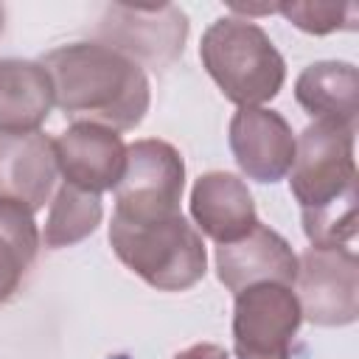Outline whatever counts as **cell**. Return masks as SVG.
I'll return each mask as SVG.
<instances>
[{
    "label": "cell",
    "instance_id": "1",
    "mask_svg": "<svg viewBox=\"0 0 359 359\" xmlns=\"http://www.w3.org/2000/svg\"><path fill=\"white\" fill-rule=\"evenodd\" d=\"M53 84V107L73 123H98L112 132L135 129L151 104L140 65L101 42H70L39 62Z\"/></svg>",
    "mask_w": 359,
    "mask_h": 359
},
{
    "label": "cell",
    "instance_id": "2",
    "mask_svg": "<svg viewBox=\"0 0 359 359\" xmlns=\"http://www.w3.org/2000/svg\"><path fill=\"white\" fill-rule=\"evenodd\" d=\"M199 59L236 107H264L286 81V62L269 34L247 17H219L199 42Z\"/></svg>",
    "mask_w": 359,
    "mask_h": 359
},
{
    "label": "cell",
    "instance_id": "3",
    "mask_svg": "<svg viewBox=\"0 0 359 359\" xmlns=\"http://www.w3.org/2000/svg\"><path fill=\"white\" fill-rule=\"evenodd\" d=\"M109 244L126 269L160 292H185L208 269L202 233L182 213L154 224H129L112 216Z\"/></svg>",
    "mask_w": 359,
    "mask_h": 359
},
{
    "label": "cell",
    "instance_id": "4",
    "mask_svg": "<svg viewBox=\"0 0 359 359\" xmlns=\"http://www.w3.org/2000/svg\"><path fill=\"white\" fill-rule=\"evenodd\" d=\"M185 191V160L165 140L143 137L126 146V165L115 185V219L154 224L180 216Z\"/></svg>",
    "mask_w": 359,
    "mask_h": 359
},
{
    "label": "cell",
    "instance_id": "5",
    "mask_svg": "<svg viewBox=\"0 0 359 359\" xmlns=\"http://www.w3.org/2000/svg\"><path fill=\"white\" fill-rule=\"evenodd\" d=\"M356 126L314 121L297 135L294 163L289 168L292 196L300 210L323 208L356 188Z\"/></svg>",
    "mask_w": 359,
    "mask_h": 359
},
{
    "label": "cell",
    "instance_id": "6",
    "mask_svg": "<svg viewBox=\"0 0 359 359\" xmlns=\"http://www.w3.org/2000/svg\"><path fill=\"white\" fill-rule=\"evenodd\" d=\"M95 39L135 65H146L154 70L171 67L188 39V17L174 3L160 6H129V3H112L104 8Z\"/></svg>",
    "mask_w": 359,
    "mask_h": 359
},
{
    "label": "cell",
    "instance_id": "7",
    "mask_svg": "<svg viewBox=\"0 0 359 359\" xmlns=\"http://www.w3.org/2000/svg\"><path fill=\"white\" fill-rule=\"evenodd\" d=\"M294 297L303 320L323 328L356 323L359 258L348 247H309L297 255Z\"/></svg>",
    "mask_w": 359,
    "mask_h": 359
},
{
    "label": "cell",
    "instance_id": "8",
    "mask_svg": "<svg viewBox=\"0 0 359 359\" xmlns=\"http://www.w3.org/2000/svg\"><path fill=\"white\" fill-rule=\"evenodd\" d=\"M303 323L292 286L258 283L236 294L233 351L236 359H292V339Z\"/></svg>",
    "mask_w": 359,
    "mask_h": 359
},
{
    "label": "cell",
    "instance_id": "9",
    "mask_svg": "<svg viewBox=\"0 0 359 359\" xmlns=\"http://www.w3.org/2000/svg\"><path fill=\"white\" fill-rule=\"evenodd\" d=\"M230 151L241 174L255 182H278L294 163L297 137L289 121L266 107H238L230 118Z\"/></svg>",
    "mask_w": 359,
    "mask_h": 359
},
{
    "label": "cell",
    "instance_id": "10",
    "mask_svg": "<svg viewBox=\"0 0 359 359\" xmlns=\"http://www.w3.org/2000/svg\"><path fill=\"white\" fill-rule=\"evenodd\" d=\"M53 154L65 185L98 196L104 191H115L126 165V143L121 140V135L84 121L70 123L53 137Z\"/></svg>",
    "mask_w": 359,
    "mask_h": 359
},
{
    "label": "cell",
    "instance_id": "11",
    "mask_svg": "<svg viewBox=\"0 0 359 359\" xmlns=\"http://www.w3.org/2000/svg\"><path fill=\"white\" fill-rule=\"evenodd\" d=\"M216 275L227 292L238 294L258 283L294 286L297 255L289 241L266 224H255L247 236L216 247Z\"/></svg>",
    "mask_w": 359,
    "mask_h": 359
},
{
    "label": "cell",
    "instance_id": "12",
    "mask_svg": "<svg viewBox=\"0 0 359 359\" xmlns=\"http://www.w3.org/2000/svg\"><path fill=\"white\" fill-rule=\"evenodd\" d=\"M56 174L53 140L45 132H0V202L36 213L50 199Z\"/></svg>",
    "mask_w": 359,
    "mask_h": 359
},
{
    "label": "cell",
    "instance_id": "13",
    "mask_svg": "<svg viewBox=\"0 0 359 359\" xmlns=\"http://www.w3.org/2000/svg\"><path fill=\"white\" fill-rule=\"evenodd\" d=\"M191 219L216 244H230L258 224L255 202L244 180L227 171H208L191 188Z\"/></svg>",
    "mask_w": 359,
    "mask_h": 359
},
{
    "label": "cell",
    "instance_id": "14",
    "mask_svg": "<svg viewBox=\"0 0 359 359\" xmlns=\"http://www.w3.org/2000/svg\"><path fill=\"white\" fill-rule=\"evenodd\" d=\"M294 101L314 121L356 126L359 70L351 62H314L294 81Z\"/></svg>",
    "mask_w": 359,
    "mask_h": 359
},
{
    "label": "cell",
    "instance_id": "15",
    "mask_svg": "<svg viewBox=\"0 0 359 359\" xmlns=\"http://www.w3.org/2000/svg\"><path fill=\"white\" fill-rule=\"evenodd\" d=\"M53 109V84L39 62L0 59V132H36Z\"/></svg>",
    "mask_w": 359,
    "mask_h": 359
},
{
    "label": "cell",
    "instance_id": "16",
    "mask_svg": "<svg viewBox=\"0 0 359 359\" xmlns=\"http://www.w3.org/2000/svg\"><path fill=\"white\" fill-rule=\"evenodd\" d=\"M36 250L39 230L34 213L14 202H0V303L14 297Z\"/></svg>",
    "mask_w": 359,
    "mask_h": 359
},
{
    "label": "cell",
    "instance_id": "17",
    "mask_svg": "<svg viewBox=\"0 0 359 359\" xmlns=\"http://www.w3.org/2000/svg\"><path fill=\"white\" fill-rule=\"evenodd\" d=\"M101 216H104V208H101L98 194L81 191L73 185H62L53 194V202H50V210L45 219V230H42V241L50 250L73 247L95 233V227L101 224Z\"/></svg>",
    "mask_w": 359,
    "mask_h": 359
},
{
    "label": "cell",
    "instance_id": "18",
    "mask_svg": "<svg viewBox=\"0 0 359 359\" xmlns=\"http://www.w3.org/2000/svg\"><path fill=\"white\" fill-rule=\"evenodd\" d=\"M356 202L359 194L356 188H351L323 208L300 210L303 233L311 241V247H345L356 236Z\"/></svg>",
    "mask_w": 359,
    "mask_h": 359
},
{
    "label": "cell",
    "instance_id": "19",
    "mask_svg": "<svg viewBox=\"0 0 359 359\" xmlns=\"http://www.w3.org/2000/svg\"><path fill=\"white\" fill-rule=\"evenodd\" d=\"M275 14H283L294 28L323 36L331 31H353L356 28V3H323V0H292L278 3Z\"/></svg>",
    "mask_w": 359,
    "mask_h": 359
},
{
    "label": "cell",
    "instance_id": "20",
    "mask_svg": "<svg viewBox=\"0 0 359 359\" xmlns=\"http://www.w3.org/2000/svg\"><path fill=\"white\" fill-rule=\"evenodd\" d=\"M174 359H230L227 351L216 342H196V345H188L182 348Z\"/></svg>",
    "mask_w": 359,
    "mask_h": 359
},
{
    "label": "cell",
    "instance_id": "21",
    "mask_svg": "<svg viewBox=\"0 0 359 359\" xmlns=\"http://www.w3.org/2000/svg\"><path fill=\"white\" fill-rule=\"evenodd\" d=\"M3 28H6V8H3V3H0V36H3Z\"/></svg>",
    "mask_w": 359,
    "mask_h": 359
}]
</instances>
